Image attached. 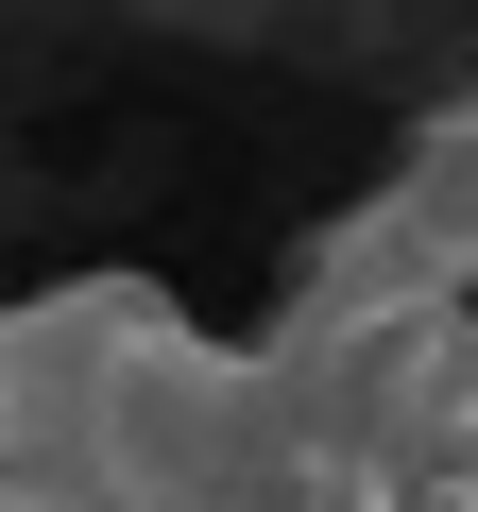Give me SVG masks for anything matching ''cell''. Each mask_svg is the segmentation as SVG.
Returning a JSON list of instances; mask_svg holds the SVG:
<instances>
[{"label": "cell", "mask_w": 478, "mask_h": 512, "mask_svg": "<svg viewBox=\"0 0 478 512\" xmlns=\"http://www.w3.org/2000/svg\"><path fill=\"white\" fill-rule=\"evenodd\" d=\"M393 239L427 256L444 291H478V103L427 120V154H410V188H393Z\"/></svg>", "instance_id": "obj_1"}, {"label": "cell", "mask_w": 478, "mask_h": 512, "mask_svg": "<svg viewBox=\"0 0 478 512\" xmlns=\"http://www.w3.org/2000/svg\"><path fill=\"white\" fill-rule=\"evenodd\" d=\"M0 512H86V495H0Z\"/></svg>", "instance_id": "obj_2"}]
</instances>
